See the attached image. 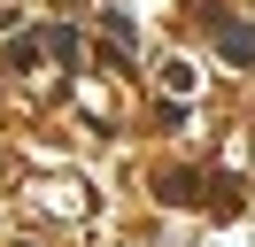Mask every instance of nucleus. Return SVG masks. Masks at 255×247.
I'll list each match as a JSON object with an SVG mask.
<instances>
[{
  "instance_id": "f257e3e1",
  "label": "nucleus",
  "mask_w": 255,
  "mask_h": 247,
  "mask_svg": "<svg viewBox=\"0 0 255 247\" xmlns=\"http://www.w3.org/2000/svg\"><path fill=\"white\" fill-rule=\"evenodd\" d=\"M224 54L248 62V54H255V31H248V23H224Z\"/></svg>"
}]
</instances>
